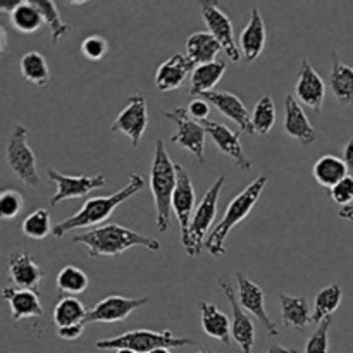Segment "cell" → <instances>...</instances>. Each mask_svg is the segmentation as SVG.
<instances>
[{
    "label": "cell",
    "instance_id": "cell-1",
    "mask_svg": "<svg viewBox=\"0 0 353 353\" xmlns=\"http://www.w3.org/2000/svg\"><path fill=\"white\" fill-rule=\"evenodd\" d=\"M72 243L86 247L90 259L116 257L133 247H143L148 252H161V241L116 223L103 224L97 230L74 236Z\"/></svg>",
    "mask_w": 353,
    "mask_h": 353
},
{
    "label": "cell",
    "instance_id": "cell-2",
    "mask_svg": "<svg viewBox=\"0 0 353 353\" xmlns=\"http://www.w3.org/2000/svg\"><path fill=\"white\" fill-rule=\"evenodd\" d=\"M143 188H145L143 176L138 174V172H130V181H128V185L124 186L123 190H119V192L114 193V195L97 196V199L86 200L85 205H83L74 216L62 221V223L55 224L54 233L52 234H54L55 238H64V234L69 233L71 230H78V228L95 226V224L105 223L121 203H124L128 199L137 195V193L143 192Z\"/></svg>",
    "mask_w": 353,
    "mask_h": 353
},
{
    "label": "cell",
    "instance_id": "cell-3",
    "mask_svg": "<svg viewBox=\"0 0 353 353\" xmlns=\"http://www.w3.org/2000/svg\"><path fill=\"white\" fill-rule=\"evenodd\" d=\"M176 183H178L176 164L169 157L164 141L157 140L150 169V190L155 202V224L159 233H165L171 224V203Z\"/></svg>",
    "mask_w": 353,
    "mask_h": 353
},
{
    "label": "cell",
    "instance_id": "cell-4",
    "mask_svg": "<svg viewBox=\"0 0 353 353\" xmlns=\"http://www.w3.org/2000/svg\"><path fill=\"white\" fill-rule=\"evenodd\" d=\"M268 181V176H259V178L255 179L254 183H250L240 195H236L231 200L230 205H228L226 209V214H224V217L221 219V223L217 224L216 230H214L212 233H210V236L207 238V254L212 255L214 259H219L221 255L226 254V240L228 236H230L231 230H233L234 226H238V224L252 212L255 203L261 199Z\"/></svg>",
    "mask_w": 353,
    "mask_h": 353
},
{
    "label": "cell",
    "instance_id": "cell-5",
    "mask_svg": "<svg viewBox=\"0 0 353 353\" xmlns=\"http://www.w3.org/2000/svg\"><path fill=\"white\" fill-rule=\"evenodd\" d=\"M193 341L190 338L174 336L171 330L150 331V330H134L126 331L116 338H105L95 343L97 350H133L137 353H150L157 348H181L188 347Z\"/></svg>",
    "mask_w": 353,
    "mask_h": 353
},
{
    "label": "cell",
    "instance_id": "cell-6",
    "mask_svg": "<svg viewBox=\"0 0 353 353\" xmlns=\"http://www.w3.org/2000/svg\"><path fill=\"white\" fill-rule=\"evenodd\" d=\"M224 183H226V176H219L216 183L203 193L202 200L196 207L195 216L192 219V226H190L188 240L183 243L188 257H199L202 250H205L207 231H209L210 224L214 223L217 216V203H219L221 190H223Z\"/></svg>",
    "mask_w": 353,
    "mask_h": 353
},
{
    "label": "cell",
    "instance_id": "cell-7",
    "mask_svg": "<svg viewBox=\"0 0 353 353\" xmlns=\"http://www.w3.org/2000/svg\"><path fill=\"white\" fill-rule=\"evenodd\" d=\"M7 162L14 176L30 188L40 186V174L37 169V155L28 143V128L23 124H14L12 133L7 141Z\"/></svg>",
    "mask_w": 353,
    "mask_h": 353
},
{
    "label": "cell",
    "instance_id": "cell-8",
    "mask_svg": "<svg viewBox=\"0 0 353 353\" xmlns=\"http://www.w3.org/2000/svg\"><path fill=\"white\" fill-rule=\"evenodd\" d=\"M164 117L176 123V133L171 137L172 143L195 155L199 162L205 161V128L192 119L188 110L181 105H176L172 110H165Z\"/></svg>",
    "mask_w": 353,
    "mask_h": 353
},
{
    "label": "cell",
    "instance_id": "cell-9",
    "mask_svg": "<svg viewBox=\"0 0 353 353\" xmlns=\"http://www.w3.org/2000/svg\"><path fill=\"white\" fill-rule=\"evenodd\" d=\"M148 126V107L143 93H134L130 97V103L117 114L110 131L112 133H124L130 137L131 145L138 147Z\"/></svg>",
    "mask_w": 353,
    "mask_h": 353
},
{
    "label": "cell",
    "instance_id": "cell-10",
    "mask_svg": "<svg viewBox=\"0 0 353 353\" xmlns=\"http://www.w3.org/2000/svg\"><path fill=\"white\" fill-rule=\"evenodd\" d=\"M47 176L57 186V192L50 199V207L59 205V203L68 199H81V196H86L88 193H92L93 190L103 188L107 185V179L103 174L71 176L62 174V172L55 171L54 168H48Z\"/></svg>",
    "mask_w": 353,
    "mask_h": 353
},
{
    "label": "cell",
    "instance_id": "cell-11",
    "mask_svg": "<svg viewBox=\"0 0 353 353\" xmlns=\"http://www.w3.org/2000/svg\"><path fill=\"white\" fill-rule=\"evenodd\" d=\"M202 17L203 23L209 28L210 34L221 43L223 50L233 62L241 61L240 47L234 43L233 23L228 14L217 6V2H202Z\"/></svg>",
    "mask_w": 353,
    "mask_h": 353
},
{
    "label": "cell",
    "instance_id": "cell-12",
    "mask_svg": "<svg viewBox=\"0 0 353 353\" xmlns=\"http://www.w3.org/2000/svg\"><path fill=\"white\" fill-rule=\"evenodd\" d=\"M221 292L226 295L228 302H230L231 314H233V319H231V334H233V340L236 341L238 347L241 348V353H252L254 352V343H255V324L250 317L245 314L243 307L240 305V302L234 296V288L231 285V281L228 278H223L217 281Z\"/></svg>",
    "mask_w": 353,
    "mask_h": 353
},
{
    "label": "cell",
    "instance_id": "cell-13",
    "mask_svg": "<svg viewBox=\"0 0 353 353\" xmlns=\"http://www.w3.org/2000/svg\"><path fill=\"white\" fill-rule=\"evenodd\" d=\"M148 302L150 300L147 296H141V299H128V296L121 295H109L88 310L85 324L119 323V321H124L126 317H130L131 312H134L140 307L147 305Z\"/></svg>",
    "mask_w": 353,
    "mask_h": 353
},
{
    "label": "cell",
    "instance_id": "cell-14",
    "mask_svg": "<svg viewBox=\"0 0 353 353\" xmlns=\"http://www.w3.org/2000/svg\"><path fill=\"white\" fill-rule=\"evenodd\" d=\"M236 281H238V302L243 307V310H248L250 314H254L264 327L268 330L269 336L278 338L279 330L276 327V324L272 323L271 317L265 312V293L257 283H254L252 279H248L243 272H236Z\"/></svg>",
    "mask_w": 353,
    "mask_h": 353
},
{
    "label": "cell",
    "instance_id": "cell-15",
    "mask_svg": "<svg viewBox=\"0 0 353 353\" xmlns=\"http://www.w3.org/2000/svg\"><path fill=\"white\" fill-rule=\"evenodd\" d=\"M178 171V183H176L174 195H172V212L176 214L181 226V243L188 240L190 226L193 219V209H195V190H193L192 178L185 165L176 164Z\"/></svg>",
    "mask_w": 353,
    "mask_h": 353
},
{
    "label": "cell",
    "instance_id": "cell-16",
    "mask_svg": "<svg viewBox=\"0 0 353 353\" xmlns=\"http://www.w3.org/2000/svg\"><path fill=\"white\" fill-rule=\"evenodd\" d=\"M295 93L300 102L309 105L314 112H323L324 99H326V85H324L319 72L310 64L309 59H303L302 65H300L299 76H296Z\"/></svg>",
    "mask_w": 353,
    "mask_h": 353
},
{
    "label": "cell",
    "instance_id": "cell-17",
    "mask_svg": "<svg viewBox=\"0 0 353 353\" xmlns=\"http://www.w3.org/2000/svg\"><path fill=\"white\" fill-rule=\"evenodd\" d=\"M202 126L205 128L207 134L212 138L216 147L223 152L224 155L234 161V164L241 169V171H248L252 168L250 159L245 155L243 147L240 141V131L234 133L233 130L226 126V124L216 123V121H202Z\"/></svg>",
    "mask_w": 353,
    "mask_h": 353
},
{
    "label": "cell",
    "instance_id": "cell-18",
    "mask_svg": "<svg viewBox=\"0 0 353 353\" xmlns=\"http://www.w3.org/2000/svg\"><path fill=\"white\" fill-rule=\"evenodd\" d=\"M7 271H9L10 281L19 290L40 292V283L45 278V271L33 261L30 254L23 250L12 252L9 255Z\"/></svg>",
    "mask_w": 353,
    "mask_h": 353
},
{
    "label": "cell",
    "instance_id": "cell-19",
    "mask_svg": "<svg viewBox=\"0 0 353 353\" xmlns=\"http://www.w3.org/2000/svg\"><path fill=\"white\" fill-rule=\"evenodd\" d=\"M200 99L207 100L212 105H216V109L221 114L228 117V119L234 121L240 128V131L248 134H255L254 124H252V114L248 112V109L245 107L243 100L233 92H226V90H221V92H209L200 95Z\"/></svg>",
    "mask_w": 353,
    "mask_h": 353
},
{
    "label": "cell",
    "instance_id": "cell-20",
    "mask_svg": "<svg viewBox=\"0 0 353 353\" xmlns=\"http://www.w3.org/2000/svg\"><path fill=\"white\" fill-rule=\"evenodd\" d=\"M285 133L299 140L302 145H312L317 140V131L307 117L295 95L288 93L285 99Z\"/></svg>",
    "mask_w": 353,
    "mask_h": 353
},
{
    "label": "cell",
    "instance_id": "cell-21",
    "mask_svg": "<svg viewBox=\"0 0 353 353\" xmlns=\"http://www.w3.org/2000/svg\"><path fill=\"white\" fill-rule=\"evenodd\" d=\"M195 68L196 65L193 64L192 59H188V55L174 54L159 65L154 79L155 86L161 92H171V90L179 88L186 81L190 72L195 71Z\"/></svg>",
    "mask_w": 353,
    "mask_h": 353
},
{
    "label": "cell",
    "instance_id": "cell-22",
    "mask_svg": "<svg viewBox=\"0 0 353 353\" xmlns=\"http://www.w3.org/2000/svg\"><path fill=\"white\" fill-rule=\"evenodd\" d=\"M200 310V326H202L203 333L207 336L214 338V340L221 341L224 347H230L233 334H231V319L219 310V307L207 300H200L199 302Z\"/></svg>",
    "mask_w": 353,
    "mask_h": 353
},
{
    "label": "cell",
    "instance_id": "cell-23",
    "mask_svg": "<svg viewBox=\"0 0 353 353\" xmlns=\"http://www.w3.org/2000/svg\"><path fill=\"white\" fill-rule=\"evenodd\" d=\"M265 23L262 19L259 9H252L248 24L243 28L240 34V52L243 54L245 61L254 62L262 54L265 47Z\"/></svg>",
    "mask_w": 353,
    "mask_h": 353
},
{
    "label": "cell",
    "instance_id": "cell-24",
    "mask_svg": "<svg viewBox=\"0 0 353 353\" xmlns=\"http://www.w3.org/2000/svg\"><path fill=\"white\" fill-rule=\"evenodd\" d=\"M2 296L3 300L9 302L12 321H21L26 319V317H40L43 314V307H41L37 292L6 286Z\"/></svg>",
    "mask_w": 353,
    "mask_h": 353
},
{
    "label": "cell",
    "instance_id": "cell-25",
    "mask_svg": "<svg viewBox=\"0 0 353 353\" xmlns=\"http://www.w3.org/2000/svg\"><path fill=\"white\" fill-rule=\"evenodd\" d=\"M279 302H281V321L286 327L302 333L309 324H312L310 303L305 296H290L279 293Z\"/></svg>",
    "mask_w": 353,
    "mask_h": 353
},
{
    "label": "cell",
    "instance_id": "cell-26",
    "mask_svg": "<svg viewBox=\"0 0 353 353\" xmlns=\"http://www.w3.org/2000/svg\"><path fill=\"white\" fill-rule=\"evenodd\" d=\"M330 83L336 102L343 107H353V68L341 62L336 52L333 54Z\"/></svg>",
    "mask_w": 353,
    "mask_h": 353
},
{
    "label": "cell",
    "instance_id": "cell-27",
    "mask_svg": "<svg viewBox=\"0 0 353 353\" xmlns=\"http://www.w3.org/2000/svg\"><path fill=\"white\" fill-rule=\"evenodd\" d=\"M314 179L319 183L323 188H334L340 181H343L348 176V168L345 161L338 155L326 154L317 159L312 168Z\"/></svg>",
    "mask_w": 353,
    "mask_h": 353
},
{
    "label": "cell",
    "instance_id": "cell-28",
    "mask_svg": "<svg viewBox=\"0 0 353 353\" xmlns=\"http://www.w3.org/2000/svg\"><path fill=\"white\" fill-rule=\"evenodd\" d=\"M221 43L210 33H193L186 40V55L192 59L195 65L209 64L216 61V55L219 54Z\"/></svg>",
    "mask_w": 353,
    "mask_h": 353
},
{
    "label": "cell",
    "instance_id": "cell-29",
    "mask_svg": "<svg viewBox=\"0 0 353 353\" xmlns=\"http://www.w3.org/2000/svg\"><path fill=\"white\" fill-rule=\"evenodd\" d=\"M224 71H226V62L214 61L209 64L196 65L195 71L192 72V88L190 95L200 97L203 93L212 92L214 86L223 79Z\"/></svg>",
    "mask_w": 353,
    "mask_h": 353
},
{
    "label": "cell",
    "instance_id": "cell-30",
    "mask_svg": "<svg viewBox=\"0 0 353 353\" xmlns=\"http://www.w3.org/2000/svg\"><path fill=\"white\" fill-rule=\"evenodd\" d=\"M19 69L23 78L34 86H47L50 83V69L43 54L37 50L26 52L19 61Z\"/></svg>",
    "mask_w": 353,
    "mask_h": 353
},
{
    "label": "cell",
    "instance_id": "cell-31",
    "mask_svg": "<svg viewBox=\"0 0 353 353\" xmlns=\"http://www.w3.org/2000/svg\"><path fill=\"white\" fill-rule=\"evenodd\" d=\"M9 21L10 24H12L14 30L19 31V33L23 34L37 33V31L45 24L43 17H41L40 10L34 6L33 0H31V2L21 0L19 6L9 14Z\"/></svg>",
    "mask_w": 353,
    "mask_h": 353
},
{
    "label": "cell",
    "instance_id": "cell-32",
    "mask_svg": "<svg viewBox=\"0 0 353 353\" xmlns=\"http://www.w3.org/2000/svg\"><path fill=\"white\" fill-rule=\"evenodd\" d=\"M86 316H88V310L76 296H62L54 307V324L57 330L85 323Z\"/></svg>",
    "mask_w": 353,
    "mask_h": 353
},
{
    "label": "cell",
    "instance_id": "cell-33",
    "mask_svg": "<svg viewBox=\"0 0 353 353\" xmlns=\"http://www.w3.org/2000/svg\"><path fill=\"white\" fill-rule=\"evenodd\" d=\"M90 279L83 269L76 265H64L57 274V290L64 296L81 295L88 290Z\"/></svg>",
    "mask_w": 353,
    "mask_h": 353
},
{
    "label": "cell",
    "instance_id": "cell-34",
    "mask_svg": "<svg viewBox=\"0 0 353 353\" xmlns=\"http://www.w3.org/2000/svg\"><path fill=\"white\" fill-rule=\"evenodd\" d=\"M341 296H343V293H341L340 285H330L321 290L314 300L312 323L321 324L324 319L331 317V314L336 312L341 303Z\"/></svg>",
    "mask_w": 353,
    "mask_h": 353
},
{
    "label": "cell",
    "instance_id": "cell-35",
    "mask_svg": "<svg viewBox=\"0 0 353 353\" xmlns=\"http://www.w3.org/2000/svg\"><path fill=\"white\" fill-rule=\"evenodd\" d=\"M33 3L38 7V10H40L45 24L50 28L52 43L57 45L59 41H61V38L71 31V26L62 21L57 3L52 2V0H33Z\"/></svg>",
    "mask_w": 353,
    "mask_h": 353
},
{
    "label": "cell",
    "instance_id": "cell-36",
    "mask_svg": "<svg viewBox=\"0 0 353 353\" xmlns=\"http://www.w3.org/2000/svg\"><path fill=\"white\" fill-rule=\"evenodd\" d=\"M276 123V107L274 100L271 95H264L257 100L255 109L252 112V124H254V131L259 137H265L271 133Z\"/></svg>",
    "mask_w": 353,
    "mask_h": 353
},
{
    "label": "cell",
    "instance_id": "cell-37",
    "mask_svg": "<svg viewBox=\"0 0 353 353\" xmlns=\"http://www.w3.org/2000/svg\"><path fill=\"white\" fill-rule=\"evenodd\" d=\"M24 236L31 240H45L50 233H54V226L50 221V212L47 209H34L33 212L28 214L23 221Z\"/></svg>",
    "mask_w": 353,
    "mask_h": 353
},
{
    "label": "cell",
    "instance_id": "cell-38",
    "mask_svg": "<svg viewBox=\"0 0 353 353\" xmlns=\"http://www.w3.org/2000/svg\"><path fill=\"white\" fill-rule=\"evenodd\" d=\"M81 54L86 61L100 62L109 54V43L102 34H90L81 41Z\"/></svg>",
    "mask_w": 353,
    "mask_h": 353
},
{
    "label": "cell",
    "instance_id": "cell-39",
    "mask_svg": "<svg viewBox=\"0 0 353 353\" xmlns=\"http://www.w3.org/2000/svg\"><path fill=\"white\" fill-rule=\"evenodd\" d=\"M23 205L24 200L19 192H16V190H3L2 195H0V217L3 221L14 219V217L19 216Z\"/></svg>",
    "mask_w": 353,
    "mask_h": 353
},
{
    "label": "cell",
    "instance_id": "cell-40",
    "mask_svg": "<svg viewBox=\"0 0 353 353\" xmlns=\"http://www.w3.org/2000/svg\"><path fill=\"white\" fill-rule=\"evenodd\" d=\"M331 317L324 319L323 323L317 326V331L309 338L305 345V353H330V331L331 327Z\"/></svg>",
    "mask_w": 353,
    "mask_h": 353
},
{
    "label": "cell",
    "instance_id": "cell-41",
    "mask_svg": "<svg viewBox=\"0 0 353 353\" xmlns=\"http://www.w3.org/2000/svg\"><path fill=\"white\" fill-rule=\"evenodd\" d=\"M331 199L336 202L338 205L348 207L353 202V176L348 174L343 181L338 183L334 188L330 190Z\"/></svg>",
    "mask_w": 353,
    "mask_h": 353
},
{
    "label": "cell",
    "instance_id": "cell-42",
    "mask_svg": "<svg viewBox=\"0 0 353 353\" xmlns=\"http://www.w3.org/2000/svg\"><path fill=\"white\" fill-rule=\"evenodd\" d=\"M188 114L192 119H199V121H207V116H209L210 112V107H209V102H205L203 99H193L192 103L188 105Z\"/></svg>",
    "mask_w": 353,
    "mask_h": 353
},
{
    "label": "cell",
    "instance_id": "cell-43",
    "mask_svg": "<svg viewBox=\"0 0 353 353\" xmlns=\"http://www.w3.org/2000/svg\"><path fill=\"white\" fill-rule=\"evenodd\" d=\"M83 333H85V323L74 324V326H68V327H59L57 330V336L65 341L79 340V338L83 336Z\"/></svg>",
    "mask_w": 353,
    "mask_h": 353
},
{
    "label": "cell",
    "instance_id": "cell-44",
    "mask_svg": "<svg viewBox=\"0 0 353 353\" xmlns=\"http://www.w3.org/2000/svg\"><path fill=\"white\" fill-rule=\"evenodd\" d=\"M343 161H345V164H347L348 172H350V174L353 176V137L347 141V145H345Z\"/></svg>",
    "mask_w": 353,
    "mask_h": 353
},
{
    "label": "cell",
    "instance_id": "cell-45",
    "mask_svg": "<svg viewBox=\"0 0 353 353\" xmlns=\"http://www.w3.org/2000/svg\"><path fill=\"white\" fill-rule=\"evenodd\" d=\"M19 3L21 0H2V2H0V12L10 14Z\"/></svg>",
    "mask_w": 353,
    "mask_h": 353
},
{
    "label": "cell",
    "instance_id": "cell-46",
    "mask_svg": "<svg viewBox=\"0 0 353 353\" xmlns=\"http://www.w3.org/2000/svg\"><path fill=\"white\" fill-rule=\"evenodd\" d=\"M7 47H9V40H7V31L6 28L0 26V54H7Z\"/></svg>",
    "mask_w": 353,
    "mask_h": 353
},
{
    "label": "cell",
    "instance_id": "cell-47",
    "mask_svg": "<svg viewBox=\"0 0 353 353\" xmlns=\"http://www.w3.org/2000/svg\"><path fill=\"white\" fill-rule=\"evenodd\" d=\"M338 216H340L341 219L352 221V223H353V205H348V207H341V209L338 210Z\"/></svg>",
    "mask_w": 353,
    "mask_h": 353
},
{
    "label": "cell",
    "instance_id": "cell-48",
    "mask_svg": "<svg viewBox=\"0 0 353 353\" xmlns=\"http://www.w3.org/2000/svg\"><path fill=\"white\" fill-rule=\"evenodd\" d=\"M268 353H299V350H295V348L281 347V345H272V347L268 350Z\"/></svg>",
    "mask_w": 353,
    "mask_h": 353
},
{
    "label": "cell",
    "instance_id": "cell-49",
    "mask_svg": "<svg viewBox=\"0 0 353 353\" xmlns=\"http://www.w3.org/2000/svg\"><path fill=\"white\" fill-rule=\"evenodd\" d=\"M150 353H171L168 350V348H157V350H154V352H150Z\"/></svg>",
    "mask_w": 353,
    "mask_h": 353
},
{
    "label": "cell",
    "instance_id": "cell-50",
    "mask_svg": "<svg viewBox=\"0 0 353 353\" xmlns=\"http://www.w3.org/2000/svg\"><path fill=\"white\" fill-rule=\"evenodd\" d=\"M116 353H137L133 350H128V348H123V350H116Z\"/></svg>",
    "mask_w": 353,
    "mask_h": 353
},
{
    "label": "cell",
    "instance_id": "cell-51",
    "mask_svg": "<svg viewBox=\"0 0 353 353\" xmlns=\"http://www.w3.org/2000/svg\"><path fill=\"white\" fill-rule=\"evenodd\" d=\"M196 353H214V352H210V350H200V352H196Z\"/></svg>",
    "mask_w": 353,
    "mask_h": 353
}]
</instances>
